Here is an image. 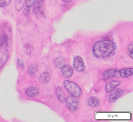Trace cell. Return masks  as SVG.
<instances>
[{
    "label": "cell",
    "instance_id": "6da1fadb",
    "mask_svg": "<svg viewBox=\"0 0 133 122\" xmlns=\"http://www.w3.org/2000/svg\"><path fill=\"white\" fill-rule=\"evenodd\" d=\"M115 49V44L110 40H99L95 42L92 47L93 53L99 58L108 57Z\"/></svg>",
    "mask_w": 133,
    "mask_h": 122
},
{
    "label": "cell",
    "instance_id": "7a4b0ae2",
    "mask_svg": "<svg viewBox=\"0 0 133 122\" xmlns=\"http://www.w3.org/2000/svg\"><path fill=\"white\" fill-rule=\"evenodd\" d=\"M63 84L65 89L70 93L71 96L76 98H78L82 96V91L81 88L76 83L70 80H65Z\"/></svg>",
    "mask_w": 133,
    "mask_h": 122
},
{
    "label": "cell",
    "instance_id": "3957f363",
    "mask_svg": "<svg viewBox=\"0 0 133 122\" xmlns=\"http://www.w3.org/2000/svg\"><path fill=\"white\" fill-rule=\"evenodd\" d=\"M8 58L7 43H0V69L3 67Z\"/></svg>",
    "mask_w": 133,
    "mask_h": 122
},
{
    "label": "cell",
    "instance_id": "277c9868",
    "mask_svg": "<svg viewBox=\"0 0 133 122\" xmlns=\"http://www.w3.org/2000/svg\"><path fill=\"white\" fill-rule=\"evenodd\" d=\"M65 102L68 109L72 112L75 111L79 106V101L77 99V98L71 95L66 98Z\"/></svg>",
    "mask_w": 133,
    "mask_h": 122
},
{
    "label": "cell",
    "instance_id": "5b68a950",
    "mask_svg": "<svg viewBox=\"0 0 133 122\" xmlns=\"http://www.w3.org/2000/svg\"><path fill=\"white\" fill-rule=\"evenodd\" d=\"M74 69L79 72H82L85 69V66L82 58L79 56H76L73 61Z\"/></svg>",
    "mask_w": 133,
    "mask_h": 122
},
{
    "label": "cell",
    "instance_id": "8992f818",
    "mask_svg": "<svg viewBox=\"0 0 133 122\" xmlns=\"http://www.w3.org/2000/svg\"><path fill=\"white\" fill-rule=\"evenodd\" d=\"M133 73V68L124 69L120 70H116L114 77H126L130 76Z\"/></svg>",
    "mask_w": 133,
    "mask_h": 122
},
{
    "label": "cell",
    "instance_id": "52a82bcc",
    "mask_svg": "<svg viewBox=\"0 0 133 122\" xmlns=\"http://www.w3.org/2000/svg\"><path fill=\"white\" fill-rule=\"evenodd\" d=\"M123 93V91L121 88H117L114 90L109 94L108 101L111 103L115 102L122 96Z\"/></svg>",
    "mask_w": 133,
    "mask_h": 122
},
{
    "label": "cell",
    "instance_id": "ba28073f",
    "mask_svg": "<svg viewBox=\"0 0 133 122\" xmlns=\"http://www.w3.org/2000/svg\"><path fill=\"white\" fill-rule=\"evenodd\" d=\"M61 73L63 77L68 78L71 77L73 73V69L69 65H64L61 67Z\"/></svg>",
    "mask_w": 133,
    "mask_h": 122
},
{
    "label": "cell",
    "instance_id": "9c48e42d",
    "mask_svg": "<svg viewBox=\"0 0 133 122\" xmlns=\"http://www.w3.org/2000/svg\"><path fill=\"white\" fill-rule=\"evenodd\" d=\"M121 84V82L119 80H113L109 82L106 84L105 86V89L107 92H110L117 87L119 84Z\"/></svg>",
    "mask_w": 133,
    "mask_h": 122
},
{
    "label": "cell",
    "instance_id": "30bf717a",
    "mask_svg": "<svg viewBox=\"0 0 133 122\" xmlns=\"http://www.w3.org/2000/svg\"><path fill=\"white\" fill-rule=\"evenodd\" d=\"M87 102L88 105L91 107H97L100 104V100L99 99L94 96H90L88 97L87 100Z\"/></svg>",
    "mask_w": 133,
    "mask_h": 122
},
{
    "label": "cell",
    "instance_id": "8fae6325",
    "mask_svg": "<svg viewBox=\"0 0 133 122\" xmlns=\"http://www.w3.org/2000/svg\"><path fill=\"white\" fill-rule=\"evenodd\" d=\"M50 75L48 72H44L41 74L39 76V82L41 84H46L48 83L50 80Z\"/></svg>",
    "mask_w": 133,
    "mask_h": 122
},
{
    "label": "cell",
    "instance_id": "7c38bea8",
    "mask_svg": "<svg viewBox=\"0 0 133 122\" xmlns=\"http://www.w3.org/2000/svg\"><path fill=\"white\" fill-rule=\"evenodd\" d=\"M38 89L35 87H30L26 90V93L29 97H33L38 96L39 94Z\"/></svg>",
    "mask_w": 133,
    "mask_h": 122
},
{
    "label": "cell",
    "instance_id": "4fadbf2b",
    "mask_svg": "<svg viewBox=\"0 0 133 122\" xmlns=\"http://www.w3.org/2000/svg\"><path fill=\"white\" fill-rule=\"evenodd\" d=\"M55 93L59 101L61 102H65L66 97L65 96V94L60 87H57L55 89Z\"/></svg>",
    "mask_w": 133,
    "mask_h": 122
},
{
    "label": "cell",
    "instance_id": "5bb4252c",
    "mask_svg": "<svg viewBox=\"0 0 133 122\" xmlns=\"http://www.w3.org/2000/svg\"><path fill=\"white\" fill-rule=\"evenodd\" d=\"M116 70H117L115 69H111L106 70L103 74V79L104 80H107L114 77Z\"/></svg>",
    "mask_w": 133,
    "mask_h": 122
},
{
    "label": "cell",
    "instance_id": "9a60e30c",
    "mask_svg": "<svg viewBox=\"0 0 133 122\" xmlns=\"http://www.w3.org/2000/svg\"><path fill=\"white\" fill-rule=\"evenodd\" d=\"M64 60L62 58H57L54 60L55 65L58 67H61L64 65Z\"/></svg>",
    "mask_w": 133,
    "mask_h": 122
},
{
    "label": "cell",
    "instance_id": "2e32d148",
    "mask_svg": "<svg viewBox=\"0 0 133 122\" xmlns=\"http://www.w3.org/2000/svg\"><path fill=\"white\" fill-rule=\"evenodd\" d=\"M24 0H17L15 4V8L17 11H20L23 7Z\"/></svg>",
    "mask_w": 133,
    "mask_h": 122
},
{
    "label": "cell",
    "instance_id": "e0dca14e",
    "mask_svg": "<svg viewBox=\"0 0 133 122\" xmlns=\"http://www.w3.org/2000/svg\"><path fill=\"white\" fill-rule=\"evenodd\" d=\"M41 9V4L39 3L38 2L36 3H35L33 5V12L35 14H36Z\"/></svg>",
    "mask_w": 133,
    "mask_h": 122
},
{
    "label": "cell",
    "instance_id": "ac0fdd59",
    "mask_svg": "<svg viewBox=\"0 0 133 122\" xmlns=\"http://www.w3.org/2000/svg\"><path fill=\"white\" fill-rule=\"evenodd\" d=\"M37 70V66L34 64L31 65L29 67V73L31 75H34Z\"/></svg>",
    "mask_w": 133,
    "mask_h": 122
},
{
    "label": "cell",
    "instance_id": "d6986e66",
    "mask_svg": "<svg viewBox=\"0 0 133 122\" xmlns=\"http://www.w3.org/2000/svg\"><path fill=\"white\" fill-rule=\"evenodd\" d=\"M11 2V0H0V7H6L8 6Z\"/></svg>",
    "mask_w": 133,
    "mask_h": 122
},
{
    "label": "cell",
    "instance_id": "ffe728a7",
    "mask_svg": "<svg viewBox=\"0 0 133 122\" xmlns=\"http://www.w3.org/2000/svg\"><path fill=\"white\" fill-rule=\"evenodd\" d=\"M128 52L129 57L132 59L133 58V44L131 42L128 46Z\"/></svg>",
    "mask_w": 133,
    "mask_h": 122
},
{
    "label": "cell",
    "instance_id": "44dd1931",
    "mask_svg": "<svg viewBox=\"0 0 133 122\" xmlns=\"http://www.w3.org/2000/svg\"><path fill=\"white\" fill-rule=\"evenodd\" d=\"M36 0H25V4L26 6L28 7H31L34 5V4L36 3Z\"/></svg>",
    "mask_w": 133,
    "mask_h": 122
},
{
    "label": "cell",
    "instance_id": "7402d4cb",
    "mask_svg": "<svg viewBox=\"0 0 133 122\" xmlns=\"http://www.w3.org/2000/svg\"><path fill=\"white\" fill-rule=\"evenodd\" d=\"M8 36L4 32L3 33V35H2V40L1 41V43H7L8 42Z\"/></svg>",
    "mask_w": 133,
    "mask_h": 122
},
{
    "label": "cell",
    "instance_id": "603a6c76",
    "mask_svg": "<svg viewBox=\"0 0 133 122\" xmlns=\"http://www.w3.org/2000/svg\"><path fill=\"white\" fill-rule=\"evenodd\" d=\"M30 8L26 6L23 10V15L25 16H28L29 14H30Z\"/></svg>",
    "mask_w": 133,
    "mask_h": 122
},
{
    "label": "cell",
    "instance_id": "cb8c5ba5",
    "mask_svg": "<svg viewBox=\"0 0 133 122\" xmlns=\"http://www.w3.org/2000/svg\"><path fill=\"white\" fill-rule=\"evenodd\" d=\"M17 62H18V65L21 67H22V68H24V63H23V60L20 59V58H18L17 59Z\"/></svg>",
    "mask_w": 133,
    "mask_h": 122
},
{
    "label": "cell",
    "instance_id": "d4e9b609",
    "mask_svg": "<svg viewBox=\"0 0 133 122\" xmlns=\"http://www.w3.org/2000/svg\"><path fill=\"white\" fill-rule=\"evenodd\" d=\"M62 1L65 3H68V2H70L72 1H73V0H62Z\"/></svg>",
    "mask_w": 133,
    "mask_h": 122
},
{
    "label": "cell",
    "instance_id": "484cf974",
    "mask_svg": "<svg viewBox=\"0 0 133 122\" xmlns=\"http://www.w3.org/2000/svg\"><path fill=\"white\" fill-rule=\"evenodd\" d=\"M44 0H38L37 2H38L39 3L42 4V3L44 2Z\"/></svg>",
    "mask_w": 133,
    "mask_h": 122
}]
</instances>
